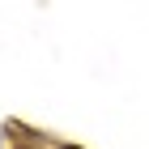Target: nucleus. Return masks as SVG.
<instances>
[{
    "label": "nucleus",
    "instance_id": "1",
    "mask_svg": "<svg viewBox=\"0 0 149 149\" xmlns=\"http://www.w3.org/2000/svg\"><path fill=\"white\" fill-rule=\"evenodd\" d=\"M64 149H77V145H64Z\"/></svg>",
    "mask_w": 149,
    "mask_h": 149
}]
</instances>
